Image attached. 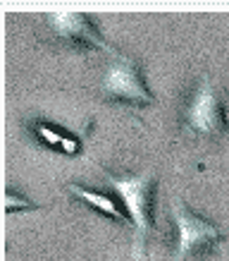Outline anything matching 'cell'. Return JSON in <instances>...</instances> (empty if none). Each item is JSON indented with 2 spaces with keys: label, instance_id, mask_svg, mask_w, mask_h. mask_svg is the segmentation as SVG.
<instances>
[{
  "label": "cell",
  "instance_id": "obj_1",
  "mask_svg": "<svg viewBox=\"0 0 229 261\" xmlns=\"http://www.w3.org/2000/svg\"><path fill=\"white\" fill-rule=\"evenodd\" d=\"M179 129L186 142H193L198 146L217 144L227 137L229 127L224 89L220 87V82L213 80V74L203 72L191 87L182 106Z\"/></svg>",
  "mask_w": 229,
  "mask_h": 261
},
{
  "label": "cell",
  "instance_id": "obj_2",
  "mask_svg": "<svg viewBox=\"0 0 229 261\" xmlns=\"http://www.w3.org/2000/svg\"><path fill=\"white\" fill-rule=\"evenodd\" d=\"M105 182L117 192L119 201L129 216V225L134 230V252L139 259L146 254V245L153 235H160L153 218V190H155V170L143 168L136 175H112L103 170Z\"/></svg>",
  "mask_w": 229,
  "mask_h": 261
},
{
  "label": "cell",
  "instance_id": "obj_3",
  "mask_svg": "<svg viewBox=\"0 0 229 261\" xmlns=\"http://www.w3.org/2000/svg\"><path fill=\"white\" fill-rule=\"evenodd\" d=\"M98 91L105 101L122 103L129 108H139V106H153L155 96L150 94L141 74V67L134 58L124 56V53H115L110 56V63L105 65L101 82H98Z\"/></svg>",
  "mask_w": 229,
  "mask_h": 261
},
{
  "label": "cell",
  "instance_id": "obj_4",
  "mask_svg": "<svg viewBox=\"0 0 229 261\" xmlns=\"http://www.w3.org/2000/svg\"><path fill=\"white\" fill-rule=\"evenodd\" d=\"M170 214H172V221L177 225L174 261H191L193 256L210 249L222 240V230L215 223L196 216L182 199H174L170 206Z\"/></svg>",
  "mask_w": 229,
  "mask_h": 261
},
{
  "label": "cell",
  "instance_id": "obj_5",
  "mask_svg": "<svg viewBox=\"0 0 229 261\" xmlns=\"http://www.w3.org/2000/svg\"><path fill=\"white\" fill-rule=\"evenodd\" d=\"M46 29L50 34V41L64 43V46L74 48H86L95 53H105V56H115L117 50L108 46V41L98 34L93 19L84 12H48L43 15Z\"/></svg>",
  "mask_w": 229,
  "mask_h": 261
},
{
  "label": "cell",
  "instance_id": "obj_6",
  "mask_svg": "<svg viewBox=\"0 0 229 261\" xmlns=\"http://www.w3.org/2000/svg\"><path fill=\"white\" fill-rule=\"evenodd\" d=\"M67 190L72 192V197L77 199V201L86 204L88 208L101 211L103 216H108V218H112V221L122 223V225H129V216H126V211L112 197L101 194V192H93V190H86V187H81V185H67Z\"/></svg>",
  "mask_w": 229,
  "mask_h": 261
},
{
  "label": "cell",
  "instance_id": "obj_7",
  "mask_svg": "<svg viewBox=\"0 0 229 261\" xmlns=\"http://www.w3.org/2000/svg\"><path fill=\"white\" fill-rule=\"evenodd\" d=\"M36 135H39L41 139L48 144V146H57V149H62L64 153H74V151H77V142H74L72 137L62 135V132H60V129H55V127L36 125Z\"/></svg>",
  "mask_w": 229,
  "mask_h": 261
},
{
  "label": "cell",
  "instance_id": "obj_8",
  "mask_svg": "<svg viewBox=\"0 0 229 261\" xmlns=\"http://www.w3.org/2000/svg\"><path fill=\"white\" fill-rule=\"evenodd\" d=\"M34 208H41V206L31 204L22 197H15L12 192H5V214H12V211H34Z\"/></svg>",
  "mask_w": 229,
  "mask_h": 261
}]
</instances>
